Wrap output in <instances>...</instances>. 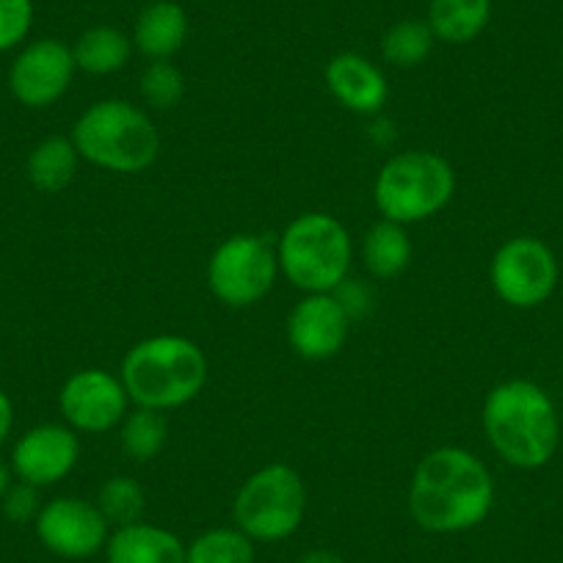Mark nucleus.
Masks as SVG:
<instances>
[{
	"instance_id": "obj_8",
	"label": "nucleus",
	"mask_w": 563,
	"mask_h": 563,
	"mask_svg": "<svg viewBox=\"0 0 563 563\" xmlns=\"http://www.w3.org/2000/svg\"><path fill=\"white\" fill-rule=\"evenodd\" d=\"M279 276L274 243L260 235H232L216 246L208 263L210 294L232 310H246L271 294Z\"/></svg>"
},
{
	"instance_id": "obj_28",
	"label": "nucleus",
	"mask_w": 563,
	"mask_h": 563,
	"mask_svg": "<svg viewBox=\"0 0 563 563\" xmlns=\"http://www.w3.org/2000/svg\"><path fill=\"white\" fill-rule=\"evenodd\" d=\"M42 506L45 503L40 500V489L31 484H23V481H14L9 486V492L0 497V511L12 525H31L40 517Z\"/></svg>"
},
{
	"instance_id": "obj_30",
	"label": "nucleus",
	"mask_w": 563,
	"mask_h": 563,
	"mask_svg": "<svg viewBox=\"0 0 563 563\" xmlns=\"http://www.w3.org/2000/svg\"><path fill=\"white\" fill-rule=\"evenodd\" d=\"M296 563H345V561L332 550H310L305 552Z\"/></svg>"
},
{
	"instance_id": "obj_19",
	"label": "nucleus",
	"mask_w": 563,
	"mask_h": 563,
	"mask_svg": "<svg viewBox=\"0 0 563 563\" xmlns=\"http://www.w3.org/2000/svg\"><path fill=\"white\" fill-rule=\"evenodd\" d=\"M80 155L69 135H51L40 141L29 155L25 175L29 183L42 194H58L78 175Z\"/></svg>"
},
{
	"instance_id": "obj_9",
	"label": "nucleus",
	"mask_w": 563,
	"mask_h": 563,
	"mask_svg": "<svg viewBox=\"0 0 563 563\" xmlns=\"http://www.w3.org/2000/svg\"><path fill=\"white\" fill-rule=\"evenodd\" d=\"M489 276L497 299L517 307V310H530V307L544 305L555 290V254L539 238H511L492 257Z\"/></svg>"
},
{
	"instance_id": "obj_23",
	"label": "nucleus",
	"mask_w": 563,
	"mask_h": 563,
	"mask_svg": "<svg viewBox=\"0 0 563 563\" xmlns=\"http://www.w3.org/2000/svg\"><path fill=\"white\" fill-rule=\"evenodd\" d=\"M434 42L437 36L426 20H400V23H395L384 34L382 56L393 67H420L431 56V51H434Z\"/></svg>"
},
{
	"instance_id": "obj_17",
	"label": "nucleus",
	"mask_w": 563,
	"mask_h": 563,
	"mask_svg": "<svg viewBox=\"0 0 563 563\" xmlns=\"http://www.w3.org/2000/svg\"><path fill=\"white\" fill-rule=\"evenodd\" d=\"M133 47L150 62H169L188 40V14L175 0H155L144 7L133 25Z\"/></svg>"
},
{
	"instance_id": "obj_10",
	"label": "nucleus",
	"mask_w": 563,
	"mask_h": 563,
	"mask_svg": "<svg viewBox=\"0 0 563 563\" xmlns=\"http://www.w3.org/2000/svg\"><path fill=\"white\" fill-rule=\"evenodd\" d=\"M36 539L51 555L64 561H86L106 550L111 525L97 503L84 497L62 495L42 506L34 522Z\"/></svg>"
},
{
	"instance_id": "obj_24",
	"label": "nucleus",
	"mask_w": 563,
	"mask_h": 563,
	"mask_svg": "<svg viewBox=\"0 0 563 563\" xmlns=\"http://www.w3.org/2000/svg\"><path fill=\"white\" fill-rule=\"evenodd\" d=\"M186 563H254V541L235 525L210 528L186 544Z\"/></svg>"
},
{
	"instance_id": "obj_22",
	"label": "nucleus",
	"mask_w": 563,
	"mask_h": 563,
	"mask_svg": "<svg viewBox=\"0 0 563 563\" xmlns=\"http://www.w3.org/2000/svg\"><path fill=\"white\" fill-rule=\"evenodd\" d=\"M166 440H169V422H166L164 411L135 406V411H128L124 420L119 422L122 453L139 464L158 459L164 453Z\"/></svg>"
},
{
	"instance_id": "obj_2",
	"label": "nucleus",
	"mask_w": 563,
	"mask_h": 563,
	"mask_svg": "<svg viewBox=\"0 0 563 563\" xmlns=\"http://www.w3.org/2000/svg\"><path fill=\"white\" fill-rule=\"evenodd\" d=\"M484 431L497 456L519 470H539L558 451V411L550 395L533 382L511 378L486 395Z\"/></svg>"
},
{
	"instance_id": "obj_6",
	"label": "nucleus",
	"mask_w": 563,
	"mask_h": 563,
	"mask_svg": "<svg viewBox=\"0 0 563 563\" xmlns=\"http://www.w3.org/2000/svg\"><path fill=\"white\" fill-rule=\"evenodd\" d=\"M456 194V172L429 150L398 153L382 166L373 186L378 213L395 224H417L440 213Z\"/></svg>"
},
{
	"instance_id": "obj_3",
	"label": "nucleus",
	"mask_w": 563,
	"mask_h": 563,
	"mask_svg": "<svg viewBox=\"0 0 563 563\" xmlns=\"http://www.w3.org/2000/svg\"><path fill=\"white\" fill-rule=\"evenodd\" d=\"M128 398L141 409L169 411L191 404L208 382V360L194 340L158 334L135 343L122 360Z\"/></svg>"
},
{
	"instance_id": "obj_5",
	"label": "nucleus",
	"mask_w": 563,
	"mask_h": 563,
	"mask_svg": "<svg viewBox=\"0 0 563 563\" xmlns=\"http://www.w3.org/2000/svg\"><path fill=\"white\" fill-rule=\"evenodd\" d=\"M351 235L329 213H305L290 221L276 243L279 271L305 294H334L349 279Z\"/></svg>"
},
{
	"instance_id": "obj_15",
	"label": "nucleus",
	"mask_w": 563,
	"mask_h": 563,
	"mask_svg": "<svg viewBox=\"0 0 563 563\" xmlns=\"http://www.w3.org/2000/svg\"><path fill=\"white\" fill-rule=\"evenodd\" d=\"M334 100L354 113H378L387 106L389 86L382 69L360 53H338L323 69Z\"/></svg>"
},
{
	"instance_id": "obj_7",
	"label": "nucleus",
	"mask_w": 563,
	"mask_h": 563,
	"mask_svg": "<svg viewBox=\"0 0 563 563\" xmlns=\"http://www.w3.org/2000/svg\"><path fill=\"white\" fill-rule=\"evenodd\" d=\"M307 517L305 478L288 464H265L254 470L232 500V522L254 544L285 541Z\"/></svg>"
},
{
	"instance_id": "obj_14",
	"label": "nucleus",
	"mask_w": 563,
	"mask_h": 563,
	"mask_svg": "<svg viewBox=\"0 0 563 563\" xmlns=\"http://www.w3.org/2000/svg\"><path fill=\"white\" fill-rule=\"evenodd\" d=\"M351 316L338 294H307L288 316V343L310 362L332 360L349 340Z\"/></svg>"
},
{
	"instance_id": "obj_16",
	"label": "nucleus",
	"mask_w": 563,
	"mask_h": 563,
	"mask_svg": "<svg viewBox=\"0 0 563 563\" xmlns=\"http://www.w3.org/2000/svg\"><path fill=\"white\" fill-rule=\"evenodd\" d=\"M106 558L108 563H186V544L172 530L141 519L108 536Z\"/></svg>"
},
{
	"instance_id": "obj_21",
	"label": "nucleus",
	"mask_w": 563,
	"mask_h": 563,
	"mask_svg": "<svg viewBox=\"0 0 563 563\" xmlns=\"http://www.w3.org/2000/svg\"><path fill=\"white\" fill-rule=\"evenodd\" d=\"M362 260L365 268L378 279H395L411 263V238L404 224L382 219L362 238Z\"/></svg>"
},
{
	"instance_id": "obj_1",
	"label": "nucleus",
	"mask_w": 563,
	"mask_h": 563,
	"mask_svg": "<svg viewBox=\"0 0 563 563\" xmlns=\"http://www.w3.org/2000/svg\"><path fill=\"white\" fill-rule=\"evenodd\" d=\"M495 481L464 448H437L417 462L409 481V514L429 533H464L489 517Z\"/></svg>"
},
{
	"instance_id": "obj_25",
	"label": "nucleus",
	"mask_w": 563,
	"mask_h": 563,
	"mask_svg": "<svg viewBox=\"0 0 563 563\" xmlns=\"http://www.w3.org/2000/svg\"><path fill=\"white\" fill-rule=\"evenodd\" d=\"M97 508L102 511V517L108 519V525H133L144 519L147 511V492L130 475H113L97 492Z\"/></svg>"
},
{
	"instance_id": "obj_31",
	"label": "nucleus",
	"mask_w": 563,
	"mask_h": 563,
	"mask_svg": "<svg viewBox=\"0 0 563 563\" xmlns=\"http://www.w3.org/2000/svg\"><path fill=\"white\" fill-rule=\"evenodd\" d=\"M14 484V473H12V467H9L7 462H0V497L7 495L9 492V486Z\"/></svg>"
},
{
	"instance_id": "obj_18",
	"label": "nucleus",
	"mask_w": 563,
	"mask_h": 563,
	"mask_svg": "<svg viewBox=\"0 0 563 563\" xmlns=\"http://www.w3.org/2000/svg\"><path fill=\"white\" fill-rule=\"evenodd\" d=\"M492 18V0H431L429 29L437 42L445 45H470L486 31Z\"/></svg>"
},
{
	"instance_id": "obj_11",
	"label": "nucleus",
	"mask_w": 563,
	"mask_h": 563,
	"mask_svg": "<svg viewBox=\"0 0 563 563\" xmlns=\"http://www.w3.org/2000/svg\"><path fill=\"white\" fill-rule=\"evenodd\" d=\"M75 73L78 67H75L73 47L45 36L20 47L9 67V91L20 106L40 111L67 95Z\"/></svg>"
},
{
	"instance_id": "obj_29",
	"label": "nucleus",
	"mask_w": 563,
	"mask_h": 563,
	"mask_svg": "<svg viewBox=\"0 0 563 563\" xmlns=\"http://www.w3.org/2000/svg\"><path fill=\"white\" fill-rule=\"evenodd\" d=\"M14 431V404L9 398L7 389H0V445H7V440Z\"/></svg>"
},
{
	"instance_id": "obj_20",
	"label": "nucleus",
	"mask_w": 563,
	"mask_h": 563,
	"mask_svg": "<svg viewBox=\"0 0 563 563\" xmlns=\"http://www.w3.org/2000/svg\"><path fill=\"white\" fill-rule=\"evenodd\" d=\"M133 40L113 25H95L73 45L75 67L86 75H113L130 62Z\"/></svg>"
},
{
	"instance_id": "obj_13",
	"label": "nucleus",
	"mask_w": 563,
	"mask_h": 563,
	"mask_svg": "<svg viewBox=\"0 0 563 563\" xmlns=\"http://www.w3.org/2000/svg\"><path fill=\"white\" fill-rule=\"evenodd\" d=\"M80 459L78 431L62 422H42L25 431L12 448V467L14 478L23 484L45 489V486L58 484L75 470Z\"/></svg>"
},
{
	"instance_id": "obj_27",
	"label": "nucleus",
	"mask_w": 563,
	"mask_h": 563,
	"mask_svg": "<svg viewBox=\"0 0 563 563\" xmlns=\"http://www.w3.org/2000/svg\"><path fill=\"white\" fill-rule=\"evenodd\" d=\"M31 25H34V0H0V53L23 45Z\"/></svg>"
},
{
	"instance_id": "obj_26",
	"label": "nucleus",
	"mask_w": 563,
	"mask_h": 563,
	"mask_svg": "<svg viewBox=\"0 0 563 563\" xmlns=\"http://www.w3.org/2000/svg\"><path fill=\"white\" fill-rule=\"evenodd\" d=\"M139 91L144 106L153 111H169L180 106L186 95V78L172 62H150L139 78Z\"/></svg>"
},
{
	"instance_id": "obj_12",
	"label": "nucleus",
	"mask_w": 563,
	"mask_h": 563,
	"mask_svg": "<svg viewBox=\"0 0 563 563\" xmlns=\"http://www.w3.org/2000/svg\"><path fill=\"white\" fill-rule=\"evenodd\" d=\"M128 389L122 378L86 367L73 373L58 393V409L64 422L78 434H106L117 429L128 415Z\"/></svg>"
},
{
	"instance_id": "obj_4",
	"label": "nucleus",
	"mask_w": 563,
	"mask_h": 563,
	"mask_svg": "<svg viewBox=\"0 0 563 563\" xmlns=\"http://www.w3.org/2000/svg\"><path fill=\"white\" fill-rule=\"evenodd\" d=\"M73 144L84 161L113 175H139L158 161L161 135L147 111L128 100H100L73 124Z\"/></svg>"
}]
</instances>
